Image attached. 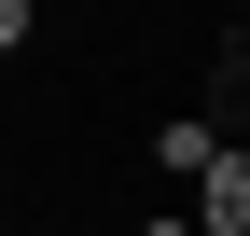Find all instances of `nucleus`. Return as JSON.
I'll list each match as a JSON object with an SVG mask.
<instances>
[{
	"label": "nucleus",
	"mask_w": 250,
	"mask_h": 236,
	"mask_svg": "<svg viewBox=\"0 0 250 236\" xmlns=\"http://www.w3.org/2000/svg\"><path fill=\"white\" fill-rule=\"evenodd\" d=\"M28 28H42V0H0V56H28Z\"/></svg>",
	"instance_id": "2"
},
{
	"label": "nucleus",
	"mask_w": 250,
	"mask_h": 236,
	"mask_svg": "<svg viewBox=\"0 0 250 236\" xmlns=\"http://www.w3.org/2000/svg\"><path fill=\"white\" fill-rule=\"evenodd\" d=\"M181 209H195L208 236H250V139H223V167H208V181L181 195Z\"/></svg>",
	"instance_id": "1"
},
{
	"label": "nucleus",
	"mask_w": 250,
	"mask_h": 236,
	"mask_svg": "<svg viewBox=\"0 0 250 236\" xmlns=\"http://www.w3.org/2000/svg\"><path fill=\"white\" fill-rule=\"evenodd\" d=\"M139 236H208V222H195V209H153V222H139Z\"/></svg>",
	"instance_id": "3"
}]
</instances>
